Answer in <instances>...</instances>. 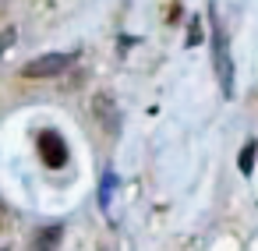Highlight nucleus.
I'll use <instances>...</instances> for the list:
<instances>
[{"mask_svg": "<svg viewBox=\"0 0 258 251\" xmlns=\"http://www.w3.org/2000/svg\"><path fill=\"white\" fill-rule=\"evenodd\" d=\"M198 39H202V22L195 18L191 22V32H187V46H198Z\"/></svg>", "mask_w": 258, "mask_h": 251, "instance_id": "6e6552de", "label": "nucleus"}, {"mask_svg": "<svg viewBox=\"0 0 258 251\" xmlns=\"http://www.w3.org/2000/svg\"><path fill=\"white\" fill-rule=\"evenodd\" d=\"M71 64H75V53H43L22 68V78H57Z\"/></svg>", "mask_w": 258, "mask_h": 251, "instance_id": "f03ea898", "label": "nucleus"}, {"mask_svg": "<svg viewBox=\"0 0 258 251\" xmlns=\"http://www.w3.org/2000/svg\"><path fill=\"white\" fill-rule=\"evenodd\" d=\"M254 149H258V142H247V145L240 149V159H237V163H240L244 173H251V166H254Z\"/></svg>", "mask_w": 258, "mask_h": 251, "instance_id": "423d86ee", "label": "nucleus"}, {"mask_svg": "<svg viewBox=\"0 0 258 251\" xmlns=\"http://www.w3.org/2000/svg\"><path fill=\"white\" fill-rule=\"evenodd\" d=\"M60 240H64V226H60V223H50V226H43V230L32 237V251H57Z\"/></svg>", "mask_w": 258, "mask_h": 251, "instance_id": "39448f33", "label": "nucleus"}, {"mask_svg": "<svg viewBox=\"0 0 258 251\" xmlns=\"http://www.w3.org/2000/svg\"><path fill=\"white\" fill-rule=\"evenodd\" d=\"M212 68H216V82H219V92L230 99L233 96V60H230V50H226V36L212 15Z\"/></svg>", "mask_w": 258, "mask_h": 251, "instance_id": "f257e3e1", "label": "nucleus"}, {"mask_svg": "<svg viewBox=\"0 0 258 251\" xmlns=\"http://www.w3.org/2000/svg\"><path fill=\"white\" fill-rule=\"evenodd\" d=\"M36 149H39V159H43L50 170H60V166L68 163V145H64V138H60L57 131H39Z\"/></svg>", "mask_w": 258, "mask_h": 251, "instance_id": "7ed1b4c3", "label": "nucleus"}, {"mask_svg": "<svg viewBox=\"0 0 258 251\" xmlns=\"http://www.w3.org/2000/svg\"><path fill=\"white\" fill-rule=\"evenodd\" d=\"M4 216H8V209H4V202H0V226H4Z\"/></svg>", "mask_w": 258, "mask_h": 251, "instance_id": "9d476101", "label": "nucleus"}, {"mask_svg": "<svg viewBox=\"0 0 258 251\" xmlns=\"http://www.w3.org/2000/svg\"><path fill=\"white\" fill-rule=\"evenodd\" d=\"M0 251H8V247H0Z\"/></svg>", "mask_w": 258, "mask_h": 251, "instance_id": "9b49d317", "label": "nucleus"}, {"mask_svg": "<svg viewBox=\"0 0 258 251\" xmlns=\"http://www.w3.org/2000/svg\"><path fill=\"white\" fill-rule=\"evenodd\" d=\"M15 39H18V32H15V29H4V32H0V57H4V53L15 46Z\"/></svg>", "mask_w": 258, "mask_h": 251, "instance_id": "0eeeda50", "label": "nucleus"}, {"mask_svg": "<svg viewBox=\"0 0 258 251\" xmlns=\"http://www.w3.org/2000/svg\"><path fill=\"white\" fill-rule=\"evenodd\" d=\"M110 191H113V173H106V180H103V198H99V202H103V209L110 205Z\"/></svg>", "mask_w": 258, "mask_h": 251, "instance_id": "1a4fd4ad", "label": "nucleus"}, {"mask_svg": "<svg viewBox=\"0 0 258 251\" xmlns=\"http://www.w3.org/2000/svg\"><path fill=\"white\" fill-rule=\"evenodd\" d=\"M92 110H96V120L103 124V131H117L120 128V110H117V103H113V96H106V92H99L96 99H92Z\"/></svg>", "mask_w": 258, "mask_h": 251, "instance_id": "20e7f679", "label": "nucleus"}]
</instances>
